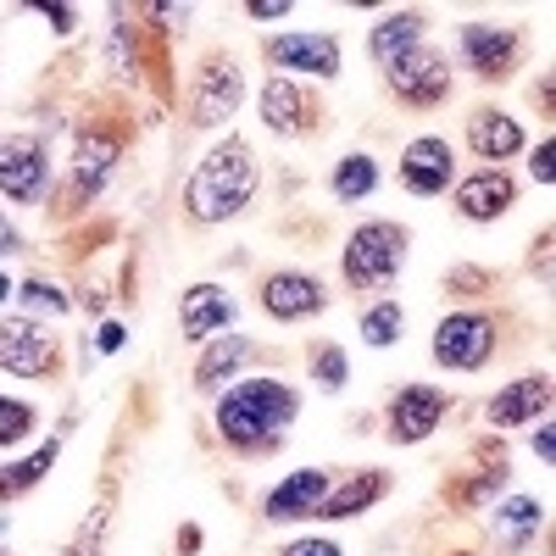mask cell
Segmentation results:
<instances>
[{
	"instance_id": "22",
	"label": "cell",
	"mask_w": 556,
	"mask_h": 556,
	"mask_svg": "<svg viewBox=\"0 0 556 556\" xmlns=\"http://www.w3.org/2000/svg\"><path fill=\"white\" fill-rule=\"evenodd\" d=\"M112 162H117V139H112V134H84V139H78L73 195H78V201H84V195H96L101 184H106V173H112Z\"/></svg>"
},
{
	"instance_id": "25",
	"label": "cell",
	"mask_w": 556,
	"mask_h": 556,
	"mask_svg": "<svg viewBox=\"0 0 556 556\" xmlns=\"http://www.w3.org/2000/svg\"><path fill=\"white\" fill-rule=\"evenodd\" d=\"M329 184H334V201H362V195L379 184V167H374V156H362V151H356V156H345V162L334 167Z\"/></svg>"
},
{
	"instance_id": "21",
	"label": "cell",
	"mask_w": 556,
	"mask_h": 556,
	"mask_svg": "<svg viewBox=\"0 0 556 556\" xmlns=\"http://www.w3.org/2000/svg\"><path fill=\"white\" fill-rule=\"evenodd\" d=\"M390 490V479L384 473H362V479H345L340 490H329V495H323L317 501V518H356V513H367V506H374L379 495Z\"/></svg>"
},
{
	"instance_id": "24",
	"label": "cell",
	"mask_w": 556,
	"mask_h": 556,
	"mask_svg": "<svg viewBox=\"0 0 556 556\" xmlns=\"http://www.w3.org/2000/svg\"><path fill=\"white\" fill-rule=\"evenodd\" d=\"M56 456H62V445L56 440H45L34 456H23V462H12V468H0V501H12V495H23V490H34L45 473L56 468Z\"/></svg>"
},
{
	"instance_id": "14",
	"label": "cell",
	"mask_w": 556,
	"mask_h": 556,
	"mask_svg": "<svg viewBox=\"0 0 556 556\" xmlns=\"http://www.w3.org/2000/svg\"><path fill=\"white\" fill-rule=\"evenodd\" d=\"M262 312L278 323H301V317L323 312V285L306 273H273L262 285Z\"/></svg>"
},
{
	"instance_id": "33",
	"label": "cell",
	"mask_w": 556,
	"mask_h": 556,
	"mask_svg": "<svg viewBox=\"0 0 556 556\" xmlns=\"http://www.w3.org/2000/svg\"><path fill=\"white\" fill-rule=\"evenodd\" d=\"M162 28H184V17H190V7H146Z\"/></svg>"
},
{
	"instance_id": "38",
	"label": "cell",
	"mask_w": 556,
	"mask_h": 556,
	"mask_svg": "<svg viewBox=\"0 0 556 556\" xmlns=\"http://www.w3.org/2000/svg\"><path fill=\"white\" fill-rule=\"evenodd\" d=\"M7 251H17V228L0 217V256H7Z\"/></svg>"
},
{
	"instance_id": "6",
	"label": "cell",
	"mask_w": 556,
	"mask_h": 556,
	"mask_svg": "<svg viewBox=\"0 0 556 556\" xmlns=\"http://www.w3.org/2000/svg\"><path fill=\"white\" fill-rule=\"evenodd\" d=\"M51 184V156H45L39 139L17 134V139H0V195H12L23 206H34Z\"/></svg>"
},
{
	"instance_id": "41",
	"label": "cell",
	"mask_w": 556,
	"mask_h": 556,
	"mask_svg": "<svg viewBox=\"0 0 556 556\" xmlns=\"http://www.w3.org/2000/svg\"><path fill=\"white\" fill-rule=\"evenodd\" d=\"M0 556H7V551H0Z\"/></svg>"
},
{
	"instance_id": "35",
	"label": "cell",
	"mask_w": 556,
	"mask_h": 556,
	"mask_svg": "<svg viewBox=\"0 0 556 556\" xmlns=\"http://www.w3.org/2000/svg\"><path fill=\"white\" fill-rule=\"evenodd\" d=\"M96 345L112 356V351H123V323H101V334H96Z\"/></svg>"
},
{
	"instance_id": "4",
	"label": "cell",
	"mask_w": 556,
	"mask_h": 556,
	"mask_svg": "<svg viewBox=\"0 0 556 556\" xmlns=\"http://www.w3.org/2000/svg\"><path fill=\"white\" fill-rule=\"evenodd\" d=\"M495 356V323L479 317V312H456L434 329V362L440 367H456V374H473Z\"/></svg>"
},
{
	"instance_id": "30",
	"label": "cell",
	"mask_w": 556,
	"mask_h": 556,
	"mask_svg": "<svg viewBox=\"0 0 556 556\" xmlns=\"http://www.w3.org/2000/svg\"><path fill=\"white\" fill-rule=\"evenodd\" d=\"M312 379H317V390H340V384H345V351H340V345L317 351V362H312Z\"/></svg>"
},
{
	"instance_id": "37",
	"label": "cell",
	"mask_w": 556,
	"mask_h": 556,
	"mask_svg": "<svg viewBox=\"0 0 556 556\" xmlns=\"http://www.w3.org/2000/svg\"><path fill=\"white\" fill-rule=\"evenodd\" d=\"M529 167H534V184H551V173H556V167H551V146H540V151L529 156Z\"/></svg>"
},
{
	"instance_id": "29",
	"label": "cell",
	"mask_w": 556,
	"mask_h": 556,
	"mask_svg": "<svg viewBox=\"0 0 556 556\" xmlns=\"http://www.w3.org/2000/svg\"><path fill=\"white\" fill-rule=\"evenodd\" d=\"M540 513H545L540 501L518 495V501H506V506H501V523H506V529H513V534L523 540V534H534V529H540Z\"/></svg>"
},
{
	"instance_id": "18",
	"label": "cell",
	"mask_w": 556,
	"mask_h": 556,
	"mask_svg": "<svg viewBox=\"0 0 556 556\" xmlns=\"http://www.w3.org/2000/svg\"><path fill=\"white\" fill-rule=\"evenodd\" d=\"M367 51H374L379 67L424 51V12H390L384 23H374V34H367Z\"/></svg>"
},
{
	"instance_id": "7",
	"label": "cell",
	"mask_w": 556,
	"mask_h": 556,
	"mask_svg": "<svg viewBox=\"0 0 556 556\" xmlns=\"http://www.w3.org/2000/svg\"><path fill=\"white\" fill-rule=\"evenodd\" d=\"M240 96H245V78L228 56H212L195 78V96H190V123L195 128H217L240 112Z\"/></svg>"
},
{
	"instance_id": "34",
	"label": "cell",
	"mask_w": 556,
	"mask_h": 556,
	"mask_svg": "<svg viewBox=\"0 0 556 556\" xmlns=\"http://www.w3.org/2000/svg\"><path fill=\"white\" fill-rule=\"evenodd\" d=\"M534 456H540V462H551V456H556V429H551V424H540V429H534Z\"/></svg>"
},
{
	"instance_id": "19",
	"label": "cell",
	"mask_w": 556,
	"mask_h": 556,
	"mask_svg": "<svg viewBox=\"0 0 556 556\" xmlns=\"http://www.w3.org/2000/svg\"><path fill=\"white\" fill-rule=\"evenodd\" d=\"M312 112H317V106L301 96L290 78H267V84H262V123H267L273 134H301V128H312Z\"/></svg>"
},
{
	"instance_id": "12",
	"label": "cell",
	"mask_w": 556,
	"mask_h": 556,
	"mask_svg": "<svg viewBox=\"0 0 556 556\" xmlns=\"http://www.w3.org/2000/svg\"><path fill=\"white\" fill-rule=\"evenodd\" d=\"M451 173H456V156H451L445 139H434V134L412 139L406 156H401V184H406L412 195H440L445 184H451Z\"/></svg>"
},
{
	"instance_id": "39",
	"label": "cell",
	"mask_w": 556,
	"mask_h": 556,
	"mask_svg": "<svg viewBox=\"0 0 556 556\" xmlns=\"http://www.w3.org/2000/svg\"><path fill=\"white\" fill-rule=\"evenodd\" d=\"M12 290H17V285H12V278H7V273H0V306H7V295H12Z\"/></svg>"
},
{
	"instance_id": "32",
	"label": "cell",
	"mask_w": 556,
	"mask_h": 556,
	"mask_svg": "<svg viewBox=\"0 0 556 556\" xmlns=\"http://www.w3.org/2000/svg\"><path fill=\"white\" fill-rule=\"evenodd\" d=\"M285 556H345V551H340L334 540H295Z\"/></svg>"
},
{
	"instance_id": "27",
	"label": "cell",
	"mask_w": 556,
	"mask_h": 556,
	"mask_svg": "<svg viewBox=\"0 0 556 556\" xmlns=\"http://www.w3.org/2000/svg\"><path fill=\"white\" fill-rule=\"evenodd\" d=\"M28 429H34V406H23V401H12V395H0V445H17Z\"/></svg>"
},
{
	"instance_id": "5",
	"label": "cell",
	"mask_w": 556,
	"mask_h": 556,
	"mask_svg": "<svg viewBox=\"0 0 556 556\" xmlns=\"http://www.w3.org/2000/svg\"><path fill=\"white\" fill-rule=\"evenodd\" d=\"M62 367L56 340L39 329V323L17 317V323H0V374H17V379H51Z\"/></svg>"
},
{
	"instance_id": "3",
	"label": "cell",
	"mask_w": 556,
	"mask_h": 556,
	"mask_svg": "<svg viewBox=\"0 0 556 556\" xmlns=\"http://www.w3.org/2000/svg\"><path fill=\"white\" fill-rule=\"evenodd\" d=\"M406 262V228L401 223H362L356 235L345 240V278L356 290L390 285Z\"/></svg>"
},
{
	"instance_id": "1",
	"label": "cell",
	"mask_w": 556,
	"mask_h": 556,
	"mask_svg": "<svg viewBox=\"0 0 556 556\" xmlns=\"http://www.w3.org/2000/svg\"><path fill=\"white\" fill-rule=\"evenodd\" d=\"M256 195V156L245 139H223L217 151L201 156V167L184 184V212L195 223H223L245 212V201Z\"/></svg>"
},
{
	"instance_id": "8",
	"label": "cell",
	"mask_w": 556,
	"mask_h": 556,
	"mask_svg": "<svg viewBox=\"0 0 556 556\" xmlns=\"http://www.w3.org/2000/svg\"><path fill=\"white\" fill-rule=\"evenodd\" d=\"M384 78H390V89H395L406 106H440L451 96V67L434 51H412V56L390 62Z\"/></svg>"
},
{
	"instance_id": "31",
	"label": "cell",
	"mask_w": 556,
	"mask_h": 556,
	"mask_svg": "<svg viewBox=\"0 0 556 556\" xmlns=\"http://www.w3.org/2000/svg\"><path fill=\"white\" fill-rule=\"evenodd\" d=\"M34 12H39L45 23H51L56 34H73V23H78V12H73V7H34Z\"/></svg>"
},
{
	"instance_id": "9",
	"label": "cell",
	"mask_w": 556,
	"mask_h": 556,
	"mask_svg": "<svg viewBox=\"0 0 556 556\" xmlns=\"http://www.w3.org/2000/svg\"><path fill=\"white\" fill-rule=\"evenodd\" d=\"M445 395L434 384H406L395 401H390V440L395 445H417V440H429L440 424H445Z\"/></svg>"
},
{
	"instance_id": "23",
	"label": "cell",
	"mask_w": 556,
	"mask_h": 556,
	"mask_svg": "<svg viewBox=\"0 0 556 556\" xmlns=\"http://www.w3.org/2000/svg\"><path fill=\"white\" fill-rule=\"evenodd\" d=\"M245 356H256V345H251L245 334H223V340L201 356V367H195V384H201V390H217L223 379H235V367H240Z\"/></svg>"
},
{
	"instance_id": "2",
	"label": "cell",
	"mask_w": 556,
	"mask_h": 556,
	"mask_svg": "<svg viewBox=\"0 0 556 556\" xmlns=\"http://www.w3.org/2000/svg\"><path fill=\"white\" fill-rule=\"evenodd\" d=\"M295 412H301V395L290 384L245 379L217 401V429H223L228 445L256 451V445H273L278 434H285V424H295Z\"/></svg>"
},
{
	"instance_id": "11",
	"label": "cell",
	"mask_w": 556,
	"mask_h": 556,
	"mask_svg": "<svg viewBox=\"0 0 556 556\" xmlns=\"http://www.w3.org/2000/svg\"><path fill=\"white\" fill-rule=\"evenodd\" d=\"M462 62H468L479 78H506L518 67V34L495 28V23H468L462 28Z\"/></svg>"
},
{
	"instance_id": "20",
	"label": "cell",
	"mask_w": 556,
	"mask_h": 556,
	"mask_svg": "<svg viewBox=\"0 0 556 556\" xmlns=\"http://www.w3.org/2000/svg\"><path fill=\"white\" fill-rule=\"evenodd\" d=\"M468 146H473V156H484L495 167L501 156H518L523 151V128L506 117V112H473L468 117Z\"/></svg>"
},
{
	"instance_id": "26",
	"label": "cell",
	"mask_w": 556,
	"mask_h": 556,
	"mask_svg": "<svg viewBox=\"0 0 556 556\" xmlns=\"http://www.w3.org/2000/svg\"><path fill=\"white\" fill-rule=\"evenodd\" d=\"M401 329H406V312H401L395 301H384V306H374V312L362 317V340H367V345H379V351L395 345Z\"/></svg>"
},
{
	"instance_id": "28",
	"label": "cell",
	"mask_w": 556,
	"mask_h": 556,
	"mask_svg": "<svg viewBox=\"0 0 556 556\" xmlns=\"http://www.w3.org/2000/svg\"><path fill=\"white\" fill-rule=\"evenodd\" d=\"M17 290H23V306H28V312H45V317H62V312H67V295L51 290L45 278H28V285H17Z\"/></svg>"
},
{
	"instance_id": "16",
	"label": "cell",
	"mask_w": 556,
	"mask_h": 556,
	"mask_svg": "<svg viewBox=\"0 0 556 556\" xmlns=\"http://www.w3.org/2000/svg\"><path fill=\"white\" fill-rule=\"evenodd\" d=\"M323 495H329V473H323V468H301V473H290L278 490H267V518H278V523L312 518Z\"/></svg>"
},
{
	"instance_id": "40",
	"label": "cell",
	"mask_w": 556,
	"mask_h": 556,
	"mask_svg": "<svg viewBox=\"0 0 556 556\" xmlns=\"http://www.w3.org/2000/svg\"><path fill=\"white\" fill-rule=\"evenodd\" d=\"M0 534H7V518H0Z\"/></svg>"
},
{
	"instance_id": "17",
	"label": "cell",
	"mask_w": 556,
	"mask_h": 556,
	"mask_svg": "<svg viewBox=\"0 0 556 556\" xmlns=\"http://www.w3.org/2000/svg\"><path fill=\"white\" fill-rule=\"evenodd\" d=\"M228 323H235V295L217 285H195L184 295V334L190 340H217Z\"/></svg>"
},
{
	"instance_id": "15",
	"label": "cell",
	"mask_w": 556,
	"mask_h": 556,
	"mask_svg": "<svg viewBox=\"0 0 556 556\" xmlns=\"http://www.w3.org/2000/svg\"><path fill=\"white\" fill-rule=\"evenodd\" d=\"M513 195H518V184L506 178L501 167H484V173L456 184V212L468 223H490V217H501L506 206H513Z\"/></svg>"
},
{
	"instance_id": "36",
	"label": "cell",
	"mask_w": 556,
	"mask_h": 556,
	"mask_svg": "<svg viewBox=\"0 0 556 556\" xmlns=\"http://www.w3.org/2000/svg\"><path fill=\"white\" fill-rule=\"evenodd\" d=\"M245 12H251V17H285V12H290V0H251Z\"/></svg>"
},
{
	"instance_id": "10",
	"label": "cell",
	"mask_w": 556,
	"mask_h": 556,
	"mask_svg": "<svg viewBox=\"0 0 556 556\" xmlns=\"http://www.w3.org/2000/svg\"><path fill=\"white\" fill-rule=\"evenodd\" d=\"M267 62L290 67V73H312V78H334L340 39L334 34H278V39H267Z\"/></svg>"
},
{
	"instance_id": "13",
	"label": "cell",
	"mask_w": 556,
	"mask_h": 556,
	"mask_svg": "<svg viewBox=\"0 0 556 556\" xmlns=\"http://www.w3.org/2000/svg\"><path fill=\"white\" fill-rule=\"evenodd\" d=\"M551 412V374L534 379H513L501 395H490V424L495 429H518V424H540Z\"/></svg>"
}]
</instances>
